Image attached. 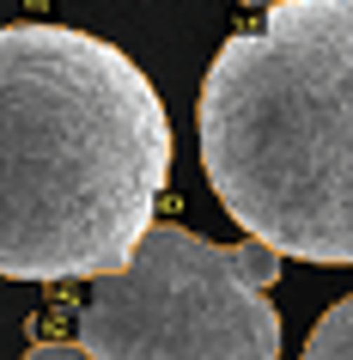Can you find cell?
Segmentation results:
<instances>
[{"label":"cell","instance_id":"1","mask_svg":"<svg viewBox=\"0 0 353 360\" xmlns=\"http://www.w3.org/2000/svg\"><path fill=\"white\" fill-rule=\"evenodd\" d=\"M171 177V122L116 43L0 25V275L104 281L134 263Z\"/></svg>","mask_w":353,"mask_h":360},{"label":"cell","instance_id":"2","mask_svg":"<svg viewBox=\"0 0 353 360\" xmlns=\"http://www.w3.org/2000/svg\"><path fill=\"white\" fill-rule=\"evenodd\" d=\"M201 171L256 245L353 263V0H286L232 31L195 98Z\"/></svg>","mask_w":353,"mask_h":360},{"label":"cell","instance_id":"3","mask_svg":"<svg viewBox=\"0 0 353 360\" xmlns=\"http://www.w3.org/2000/svg\"><path fill=\"white\" fill-rule=\"evenodd\" d=\"M274 281L280 257L256 238L207 245L189 226L152 220L134 263L92 281L79 348L92 360H274Z\"/></svg>","mask_w":353,"mask_h":360},{"label":"cell","instance_id":"4","mask_svg":"<svg viewBox=\"0 0 353 360\" xmlns=\"http://www.w3.org/2000/svg\"><path fill=\"white\" fill-rule=\"evenodd\" d=\"M298 360H353V293L347 300H335L323 318L311 323V336H305V354Z\"/></svg>","mask_w":353,"mask_h":360},{"label":"cell","instance_id":"5","mask_svg":"<svg viewBox=\"0 0 353 360\" xmlns=\"http://www.w3.org/2000/svg\"><path fill=\"white\" fill-rule=\"evenodd\" d=\"M25 360H92L79 342H37V348H25Z\"/></svg>","mask_w":353,"mask_h":360},{"label":"cell","instance_id":"6","mask_svg":"<svg viewBox=\"0 0 353 360\" xmlns=\"http://www.w3.org/2000/svg\"><path fill=\"white\" fill-rule=\"evenodd\" d=\"M244 6H286V0H244Z\"/></svg>","mask_w":353,"mask_h":360}]
</instances>
